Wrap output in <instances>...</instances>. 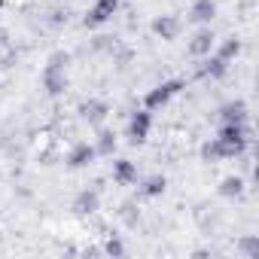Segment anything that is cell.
I'll return each mask as SVG.
<instances>
[{"instance_id": "9", "label": "cell", "mask_w": 259, "mask_h": 259, "mask_svg": "<svg viewBox=\"0 0 259 259\" xmlns=\"http://www.w3.org/2000/svg\"><path fill=\"white\" fill-rule=\"evenodd\" d=\"M180 28H183V25H180L177 16H159V19L153 22V31H156L162 40H174V37L180 34Z\"/></svg>"}, {"instance_id": "4", "label": "cell", "mask_w": 259, "mask_h": 259, "mask_svg": "<svg viewBox=\"0 0 259 259\" xmlns=\"http://www.w3.org/2000/svg\"><path fill=\"white\" fill-rule=\"evenodd\" d=\"M43 89H46L49 95H61V92L67 89L64 67H55V64H49V67L43 70Z\"/></svg>"}, {"instance_id": "1", "label": "cell", "mask_w": 259, "mask_h": 259, "mask_svg": "<svg viewBox=\"0 0 259 259\" xmlns=\"http://www.w3.org/2000/svg\"><path fill=\"white\" fill-rule=\"evenodd\" d=\"M116 10H119V0H95V7H92V10L85 13L82 25H85V28H98V25L110 22Z\"/></svg>"}, {"instance_id": "15", "label": "cell", "mask_w": 259, "mask_h": 259, "mask_svg": "<svg viewBox=\"0 0 259 259\" xmlns=\"http://www.w3.org/2000/svg\"><path fill=\"white\" fill-rule=\"evenodd\" d=\"M113 150H116V135L113 132H101L98 144H95V153L98 156H113Z\"/></svg>"}, {"instance_id": "11", "label": "cell", "mask_w": 259, "mask_h": 259, "mask_svg": "<svg viewBox=\"0 0 259 259\" xmlns=\"http://www.w3.org/2000/svg\"><path fill=\"white\" fill-rule=\"evenodd\" d=\"M113 180H116V183H122V186L135 183V180H138V168H135V162H128V159L113 162Z\"/></svg>"}, {"instance_id": "10", "label": "cell", "mask_w": 259, "mask_h": 259, "mask_svg": "<svg viewBox=\"0 0 259 259\" xmlns=\"http://www.w3.org/2000/svg\"><path fill=\"white\" fill-rule=\"evenodd\" d=\"M98 204H101V195H98V189H82L76 198H73V210L76 213H95L98 210Z\"/></svg>"}, {"instance_id": "14", "label": "cell", "mask_w": 259, "mask_h": 259, "mask_svg": "<svg viewBox=\"0 0 259 259\" xmlns=\"http://www.w3.org/2000/svg\"><path fill=\"white\" fill-rule=\"evenodd\" d=\"M238 52H241V40H238V37H226V40H223V46H220V52H217V58H223V61L229 64Z\"/></svg>"}, {"instance_id": "18", "label": "cell", "mask_w": 259, "mask_h": 259, "mask_svg": "<svg viewBox=\"0 0 259 259\" xmlns=\"http://www.w3.org/2000/svg\"><path fill=\"white\" fill-rule=\"evenodd\" d=\"M122 217L128 220V226H135V223H138V213H135V204H125V207H122Z\"/></svg>"}, {"instance_id": "12", "label": "cell", "mask_w": 259, "mask_h": 259, "mask_svg": "<svg viewBox=\"0 0 259 259\" xmlns=\"http://www.w3.org/2000/svg\"><path fill=\"white\" fill-rule=\"evenodd\" d=\"M226 70H229V64H226L223 58H217V55H213V58H210V55H204V64L198 67V73H201V76H223Z\"/></svg>"}, {"instance_id": "5", "label": "cell", "mask_w": 259, "mask_h": 259, "mask_svg": "<svg viewBox=\"0 0 259 259\" xmlns=\"http://www.w3.org/2000/svg\"><path fill=\"white\" fill-rule=\"evenodd\" d=\"M150 110H141V113H135L132 116V125H128V138H132V144H141L144 138H147V132H150Z\"/></svg>"}, {"instance_id": "19", "label": "cell", "mask_w": 259, "mask_h": 259, "mask_svg": "<svg viewBox=\"0 0 259 259\" xmlns=\"http://www.w3.org/2000/svg\"><path fill=\"white\" fill-rule=\"evenodd\" d=\"M241 247H244L250 256H256V250H259V247H256V238H244V241H241Z\"/></svg>"}, {"instance_id": "6", "label": "cell", "mask_w": 259, "mask_h": 259, "mask_svg": "<svg viewBox=\"0 0 259 259\" xmlns=\"http://www.w3.org/2000/svg\"><path fill=\"white\" fill-rule=\"evenodd\" d=\"M79 113H82V119H85V122H92V125H101V122L107 119L110 107H107L104 101H82V104H79Z\"/></svg>"}, {"instance_id": "2", "label": "cell", "mask_w": 259, "mask_h": 259, "mask_svg": "<svg viewBox=\"0 0 259 259\" xmlns=\"http://www.w3.org/2000/svg\"><path fill=\"white\" fill-rule=\"evenodd\" d=\"M183 89V79H171V82H162V85H156L153 92H147V98H144V104L153 110V107H165L168 101H171V95H177Z\"/></svg>"}, {"instance_id": "16", "label": "cell", "mask_w": 259, "mask_h": 259, "mask_svg": "<svg viewBox=\"0 0 259 259\" xmlns=\"http://www.w3.org/2000/svg\"><path fill=\"white\" fill-rule=\"evenodd\" d=\"M241 192H244V180L241 177H226L220 183V195H226V198H238Z\"/></svg>"}, {"instance_id": "20", "label": "cell", "mask_w": 259, "mask_h": 259, "mask_svg": "<svg viewBox=\"0 0 259 259\" xmlns=\"http://www.w3.org/2000/svg\"><path fill=\"white\" fill-rule=\"evenodd\" d=\"M104 250H107V253H113V256H119V253H122V244H119V241H116V238H110V241H107V247H104Z\"/></svg>"}, {"instance_id": "17", "label": "cell", "mask_w": 259, "mask_h": 259, "mask_svg": "<svg viewBox=\"0 0 259 259\" xmlns=\"http://www.w3.org/2000/svg\"><path fill=\"white\" fill-rule=\"evenodd\" d=\"M141 192H144V195H150V198H153V195H162V192H165V177H150V180L144 183V189H141Z\"/></svg>"}, {"instance_id": "3", "label": "cell", "mask_w": 259, "mask_h": 259, "mask_svg": "<svg viewBox=\"0 0 259 259\" xmlns=\"http://www.w3.org/2000/svg\"><path fill=\"white\" fill-rule=\"evenodd\" d=\"M213 43H217L213 31H210V28H201V31H195V37L189 40V55L204 58V55H210V52H213Z\"/></svg>"}, {"instance_id": "8", "label": "cell", "mask_w": 259, "mask_h": 259, "mask_svg": "<svg viewBox=\"0 0 259 259\" xmlns=\"http://www.w3.org/2000/svg\"><path fill=\"white\" fill-rule=\"evenodd\" d=\"M213 16H217V0H195L192 10H189V19L198 22V25L213 22Z\"/></svg>"}, {"instance_id": "13", "label": "cell", "mask_w": 259, "mask_h": 259, "mask_svg": "<svg viewBox=\"0 0 259 259\" xmlns=\"http://www.w3.org/2000/svg\"><path fill=\"white\" fill-rule=\"evenodd\" d=\"M220 119H223V122H247V107H244L241 101L226 104V107L220 110Z\"/></svg>"}, {"instance_id": "7", "label": "cell", "mask_w": 259, "mask_h": 259, "mask_svg": "<svg viewBox=\"0 0 259 259\" xmlns=\"http://www.w3.org/2000/svg\"><path fill=\"white\" fill-rule=\"evenodd\" d=\"M95 156H98V153H95V147H92V144H85V141H79V144L67 153V165H70V168H85Z\"/></svg>"}]
</instances>
